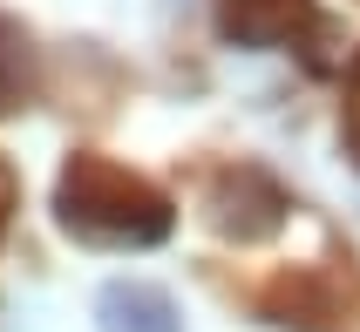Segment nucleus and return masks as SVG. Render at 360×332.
<instances>
[{
    "instance_id": "f257e3e1",
    "label": "nucleus",
    "mask_w": 360,
    "mask_h": 332,
    "mask_svg": "<svg viewBox=\"0 0 360 332\" xmlns=\"http://www.w3.org/2000/svg\"><path fill=\"white\" fill-rule=\"evenodd\" d=\"M55 211H61V231H75L82 244H163L177 211L157 183H143L136 170H122L109 157H68L61 163V183H55Z\"/></svg>"
},
{
    "instance_id": "f03ea898",
    "label": "nucleus",
    "mask_w": 360,
    "mask_h": 332,
    "mask_svg": "<svg viewBox=\"0 0 360 332\" xmlns=\"http://www.w3.org/2000/svg\"><path fill=\"white\" fill-rule=\"evenodd\" d=\"M211 224H218L224 237H238V244H259V237H272L285 224V190L272 183L265 170H231L218 183V197H211Z\"/></svg>"
},
{
    "instance_id": "7ed1b4c3",
    "label": "nucleus",
    "mask_w": 360,
    "mask_h": 332,
    "mask_svg": "<svg viewBox=\"0 0 360 332\" xmlns=\"http://www.w3.org/2000/svg\"><path fill=\"white\" fill-rule=\"evenodd\" d=\"M96 326H102V332H184V326H177V305H170V292L143 285V278H116V285H102Z\"/></svg>"
},
{
    "instance_id": "20e7f679",
    "label": "nucleus",
    "mask_w": 360,
    "mask_h": 332,
    "mask_svg": "<svg viewBox=\"0 0 360 332\" xmlns=\"http://www.w3.org/2000/svg\"><path fill=\"white\" fill-rule=\"evenodd\" d=\"M218 27L245 48H279L306 27V0H224Z\"/></svg>"
},
{
    "instance_id": "39448f33",
    "label": "nucleus",
    "mask_w": 360,
    "mask_h": 332,
    "mask_svg": "<svg viewBox=\"0 0 360 332\" xmlns=\"http://www.w3.org/2000/svg\"><path fill=\"white\" fill-rule=\"evenodd\" d=\"M27 95H34V48H27L20 20L0 14V116H14Z\"/></svg>"
},
{
    "instance_id": "423d86ee",
    "label": "nucleus",
    "mask_w": 360,
    "mask_h": 332,
    "mask_svg": "<svg viewBox=\"0 0 360 332\" xmlns=\"http://www.w3.org/2000/svg\"><path fill=\"white\" fill-rule=\"evenodd\" d=\"M347 136L360 142V55H354V68H347Z\"/></svg>"
},
{
    "instance_id": "0eeeda50",
    "label": "nucleus",
    "mask_w": 360,
    "mask_h": 332,
    "mask_svg": "<svg viewBox=\"0 0 360 332\" xmlns=\"http://www.w3.org/2000/svg\"><path fill=\"white\" fill-rule=\"evenodd\" d=\"M7 211H14V170L0 163V231H7Z\"/></svg>"
}]
</instances>
